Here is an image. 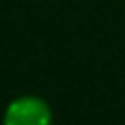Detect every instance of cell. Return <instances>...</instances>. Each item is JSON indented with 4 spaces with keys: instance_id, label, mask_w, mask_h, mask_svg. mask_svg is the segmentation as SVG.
<instances>
[{
    "instance_id": "1",
    "label": "cell",
    "mask_w": 125,
    "mask_h": 125,
    "mask_svg": "<svg viewBox=\"0 0 125 125\" xmlns=\"http://www.w3.org/2000/svg\"><path fill=\"white\" fill-rule=\"evenodd\" d=\"M50 110L43 101L22 98L7 108L4 125H50Z\"/></svg>"
}]
</instances>
